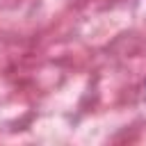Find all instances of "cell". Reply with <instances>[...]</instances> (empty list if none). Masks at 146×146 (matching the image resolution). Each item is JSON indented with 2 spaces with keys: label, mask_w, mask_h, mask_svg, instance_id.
I'll use <instances>...</instances> for the list:
<instances>
[]
</instances>
